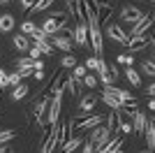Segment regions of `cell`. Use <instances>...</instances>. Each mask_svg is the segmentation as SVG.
I'll list each match as a JSON object with an SVG mask.
<instances>
[{
	"instance_id": "obj_1",
	"label": "cell",
	"mask_w": 155,
	"mask_h": 153,
	"mask_svg": "<svg viewBox=\"0 0 155 153\" xmlns=\"http://www.w3.org/2000/svg\"><path fill=\"white\" fill-rule=\"evenodd\" d=\"M86 28H88V44L93 46V53L95 58H102V49H104V37H102V30H100V23H97L95 16L86 21Z\"/></svg>"
},
{
	"instance_id": "obj_2",
	"label": "cell",
	"mask_w": 155,
	"mask_h": 153,
	"mask_svg": "<svg viewBox=\"0 0 155 153\" xmlns=\"http://www.w3.org/2000/svg\"><path fill=\"white\" fill-rule=\"evenodd\" d=\"M65 23H67V12H53L51 16H46V19H44V23H42L39 30L44 32L46 37H51V35H56V32L63 30Z\"/></svg>"
},
{
	"instance_id": "obj_3",
	"label": "cell",
	"mask_w": 155,
	"mask_h": 153,
	"mask_svg": "<svg viewBox=\"0 0 155 153\" xmlns=\"http://www.w3.org/2000/svg\"><path fill=\"white\" fill-rule=\"evenodd\" d=\"M104 118L100 114H84V116H77L74 114V118H72L70 123H67V127L70 130H91V127H95V125H100Z\"/></svg>"
},
{
	"instance_id": "obj_4",
	"label": "cell",
	"mask_w": 155,
	"mask_h": 153,
	"mask_svg": "<svg viewBox=\"0 0 155 153\" xmlns=\"http://www.w3.org/2000/svg\"><path fill=\"white\" fill-rule=\"evenodd\" d=\"M123 141H125V134H111L107 141H102L100 146H95V153H116L118 148L123 146Z\"/></svg>"
},
{
	"instance_id": "obj_5",
	"label": "cell",
	"mask_w": 155,
	"mask_h": 153,
	"mask_svg": "<svg viewBox=\"0 0 155 153\" xmlns=\"http://www.w3.org/2000/svg\"><path fill=\"white\" fill-rule=\"evenodd\" d=\"M60 109H63V95H53L49 100V109H46V123L56 125L60 118Z\"/></svg>"
},
{
	"instance_id": "obj_6",
	"label": "cell",
	"mask_w": 155,
	"mask_h": 153,
	"mask_svg": "<svg viewBox=\"0 0 155 153\" xmlns=\"http://www.w3.org/2000/svg\"><path fill=\"white\" fill-rule=\"evenodd\" d=\"M146 46H153V35H150V30L143 32V35H137V37H130V42H127L130 53L141 51V49H146Z\"/></svg>"
},
{
	"instance_id": "obj_7",
	"label": "cell",
	"mask_w": 155,
	"mask_h": 153,
	"mask_svg": "<svg viewBox=\"0 0 155 153\" xmlns=\"http://www.w3.org/2000/svg\"><path fill=\"white\" fill-rule=\"evenodd\" d=\"M56 137H58V123L51 125V127H46L42 146H39V153H53V148H56Z\"/></svg>"
},
{
	"instance_id": "obj_8",
	"label": "cell",
	"mask_w": 155,
	"mask_h": 153,
	"mask_svg": "<svg viewBox=\"0 0 155 153\" xmlns=\"http://www.w3.org/2000/svg\"><path fill=\"white\" fill-rule=\"evenodd\" d=\"M46 109H49V100L46 97H37V102H32V111H35V123L37 125H49L46 123Z\"/></svg>"
},
{
	"instance_id": "obj_9",
	"label": "cell",
	"mask_w": 155,
	"mask_h": 153,
	"mask_svg": "<svg viewBox=\"0 0 155 153\" xmlns=\"http://www.w3.org/2000/svg\"><path fill=\"white\" fill-rule=\"evenodd\" d=\"M107 37L109 39H116L118 44H123V46H127V42H130V35L127 32L123 30V28H120V25L118 23H107Z\"/></svg>"
},
{
	"instance_id": "obj_10",
	"label": "cell",
	"mask_w": 155,
	"mask_h": 153,
	"mask_svg": "<svg viewBox=\"0 0 155 153\" xmlns=\"http://www.w3.org/2000/svg\"><path fill=\"white\" fill-rule=\"evenodd\" d=\"M150 28H153V14H146V16H141L139 21H134V25H132V30H130V37H137V35H143V32H148Z\"/></svg>"
},
{
	"instance_id": "obj_11",
	"label": "cell",
	"mask_w": 155,
	"mask_h": 153,
	"mask_svg": "<svg viewBox=\"0 0 155 153\" xmlns=\"http://www.w3.org/2000/svg\"><path fill=\"white\" fill-rule=\"evenodd\" d=\"M95 104H97V95L93 90L88 95H81V102H79V107H77V116H84V114H88V111H93Z\"/></svg>"
},
{
	"instance_id": "obj_12",
	"label": "cell",
	"mask_w": 155,
	"mask_h": 153,
	"mask_svg": "<svg viewBox=\"0 0 155 153\" xmlns=\"http://www.w3.org/2000/svg\"><path fill=\"white\" fill-rule=\"evenodd\" d=\"M49 44H51L53 49H60V51H65V53H70L72 39L67 37V35H63V32H56V35H51V37H49Z\"/></svg>"
},
{
	"instance_id": "obj_13",
	"label": "cell",
	"mask_w": 155,
	"mask_h": 153,
	"mask_svg": "<svg viewBox=\"0 0 155 153\" xmlns=\"http://www.w3.org/2000/svg\"><path fill=\"white\" fill-rule=\"evenodd\" d=\"M111 134H109V130H107V125H95V127H91V137H88V141L91 144H95V146H100L102 141H107Z\"/></svg>"
},
{
	"instance_id": "obj_14",
	"label": "cell",
	"mask_w": 155,
	"mask_h": 153,
	"mask_svg": "<svg viewBox=\"0 0 155 153\" xmlns=\"http://www.w3.org/2000/svg\"><path fill=\"white\" fill-rule=\"evenodd\" d=\"M72 42L79 44V46H88V28H86V23L79 21V23L74 25V30H72Z\"/></svg>"
},
{
	"instance_id": "obj_15",
	"label": "cell",
	"mask_w": 155,
	"mask_h": 153,
	"mask_svg": "<svg viewBox=\"0 0 155 153\" xmlns=\"http://www.w3.org/2000/svg\"><path fill=\"white\" fill-rule=\"evenodd\" d=\"M30 39H32V44L37 46V49L42 51V53H46V56H51V53H53V46L49 44V37H46V35H44L42 30H37V32H35V35H32Z\"/></svg>"
},
{
	"instance_id": "obj_16",
	"label": "cell",
	"mask_w": 155,
	"mask_h": 153,
	"mask_svg": "<svg viewBox=\"0 0 155 153\" xmlns=\"http://www.w3.org/2000/svg\"><path fill=\"white\" fill-rule=\"evenodd\" d=\"M102 93H107V95H114L116 100H120V102H132V100H137L132 93H127V90H123V88H116V86H104Z\"/></svg>"
},
{
	"instance_id": "obj_17",
	"label": "cell",
	"mask_w": 155,
	"mask_h": 153,
	"mask_svg": "<svg viewBox=\"0 0 155 153\" xmlns=\"http://www.w3.org/2000/svg\"><path fill=\"white\" fill-rule=\"evenodd\" d=\"M141 16H143V12L139 7H123V9H120V19L127 21V23H134V21H139Z\"/></svg>"
},
{
	"instance_id": "obj_18",
	"label": "cell",
	"mask_w": 155,
	"mask_h": 153,
	"mask_svg": "<svg viewBox=\"0 0 155 153\" xmlns=\"http://www.w3.org/2000/svg\"><path fill=\"white\" fill-rule=\"evenodd\" d=\"M65 90H70V93H74V95H81L84 83H81V79H74L72 74H67V79H65Z\"/></svg>"
},
{
	"instance_id": "obj_19",
	"label": "cell",
	"mask_w": 155,
	"mask_h": 153,
	"mask_svg": "<svg viewBox=\"0 0 155 153\" xmlns=\"http://www.w3.org/2000/svg\"><path fill=\"white\" fill-rule=\"evenodd\" d=\"M143 134H146V144H148V151H153V148H155V123H153V118H148V121H146Z\"/></svg>"
},
{
	"instance_id": "obj_20",
	"label": "cell",
	"mask_w": 155,
	"mask_h": 153,
	"mask_svg": "<svg viewBox=\"0 0 155 153\" xmlns=\"http://www.w3.org/2000/svg\"><path fill=\"white\" fill-rule=\"evenodd\" d=\"M143 127H146V114L137 111V114L132 116V132H137V134H143Z\"/></svg>"
},
{
	"instance_id": "obj_21",
	"label": "cell",
	"mask_w": 155,
	"mask_h": 153,
	"mask_svg": "<svg viewBox=\"0 0 155 153\" xmlns=\"http://www.w3.org/2000/svg\"><path fill=\"white\" fill-rule=\"evenodd\" d=\"M111 12H114V5H102L97 7V23H107V21L111 19Z\"/></svg>"
},
{
	"instance_id": "obj_22",
	"label": "cell",
	"mask_w": 155,
	"mask_h": 153,
	"mask_svg": "<svg viewBox=\"0 0 155 153\" xmlns=\"http://www.w3.org/2000/svg\"><path fill=\"white\" fill-rule=\"evenodd\" d=\"M118 121H120V111H114V114L107 116V130H109V134L118 132Z\"/></svg>"
},
{
	"instance_id": "obj_23",
	"label": "cell",
	"mask_w": 155,
	"mask_h": 153,
	"mask_svg": "<svg viewBox=\"0 0 155 153\" xmlns=\"http://www.w3.org/2000/svg\"><path fill=\"white\" fill-rule=\"evenodd\" d=\"M81 144H84V139H81V137H67V141H65L63 146H60V148H63L60 153H72L74 148L81 146Z\"/></svg>"
},
{
	"instance_id": "obj_24",
	"label": "cell",
	"mask_w": 155,
	"mask_h": 153,
	"mask_svg": "<svg viewBox=\"0 0 155 153\" xmlns=\"http://www.w3.org/2000/svg\"><path fill=\"white\" fill-rule=\"evenodd\" d=\"M12 42H14V46H16L19 51H28L30 49V37H26L23 32H16V37H14Z\"/></svg>"
},
{
	"instance_id": "obj_25",
	"label": "cell",
	"mask_w": 155,
	"mask_h": 153,
	"mask_svg": "<svg viewBox=\"0 0 155 153\" xmlns=\"http://www.w3.org/2000/svg\"><path fill=\"white\" fill-rule=\"evenodd\" d=\"M14 23H16V21H14L12 14H2V16H0V32H9L14 28Z\"/></svg>"
},
{
	"instance_id": "obj_26",
	"label": "cell",
	"mask_w": 155,
	"mask_h": 153,
	"mask_svg": "<svg viewBox=\"0 0 155 153\" xmlns=\"http://www.w3.org/2000/svg\"><path fill=\"white\" fill-rule=\"evenodd\" d=\"M28 83H19V86H14V90H12V100L14 102H19V100H23V97L28 95Z\"/></svg>"
},
{
	"instance_id": "obj_27",
	"label": "cell",
	"mask_w": 155,
	"mask_h": 153,
	"mask_svg": "<svg viewBox=\"0 0 155 153\" xmlns=\"http://www.w3.org/2000/svg\"><path fill=\"white\" fill-rule=\"evenodd\" d=\"M139 111V104H137V100H132V102H123V107H120V114H127L130 118Z\"/></svg>"
},
{
	"instance_id": "obj_28",
	"label": "cell",
	"mask_w": 155,
	"mask_h": 153,
	"mask_svg": "<svg viewBox=\"0 0 155 153\" xmlns=\"http://www.w3.org/2000/svg\"><path fill=\"white\" fill-rule=\"evenodd\" d=\"M102 102L107 104V107L116 109V111H120V107H123V102H120V100H116L114 95H107V93H102Z\"/></svg>"
},
{
	"instance_id": "obj_29",
	"label": "cell",
	"mask_w": 155,
	"mask_h": 153,
	"mask_svg": "<svg viewBox=\"0 0 155 153\" xmlns=\"http://www.w3.org/2000/svg\"><path fill=\"white\" fill-rule=\"evenodd\" d=\"M125 79H127L132 86H141V76H139V72H137V70H132V67L125 70Z\"/></svg>"
},
{
	"instance_id": "obj_30",
	"label": "cell",
	"mask_w": 155,
	"mask_h": 153,
	"mask_svg": "<svg viewBox=\"0 0 155 153\" xmlns=\"http://www.w3.org/2000/svg\"><path fill=\"white\" fill-rule=\"evenodd\" d=\"M35 65V60H32L30 56H26V58H14V67L16 70H26V67H32Z\"/></svg>"
},
{
	"instance_id": "obj_31",
	"label": "cell",
	"mask_w": 155,
	"mask_h": 153,
	"mask_svg": "<svg viewBox=\"0 0 155 153\" xmlns=\"http://www.w3.org/2000/svg\"><path fill=\"white\" fill-rule=\"evenodd\" d=\"M53 5V0H37L35 5H32V9L28 14H37V12H44V9H49V7Z\"/></svg>"
},
{
	"instance_id": "obj_32",
	"label": "cell",
	"mask_w": 155,
	"mask_h": 153,
	"mask_svg": "<svg viewBox=\"0 0 155 153\" xmlns=\"http://www.w3.org/2000/svg\"><path fill=\"white\" fill-rule=\"evenodd\" d=\"M37 30H39V28L32 23V21H23V23H21V32H23L26 37H32V35H35Z\"/></svg>"
},
{
	"instance_id": "obj_33",
	"label": "cell",
	"mask_w": 155,
	"mask_h": 153,
	"mask_svg": "<svg viewBox=\"0 0 155 153\" xmlns=\"http://www.w3.org/2000/svg\"><path fill=\"white\" fill-rule=\"evenodd\" d=\"M60 65H63L65 70H72V67L77 65V56H74V53H65V56L60 58Z\"/></svg>"
},
{
	"instance_id": "obj_34",
	"label": "cell",
	"mask_w": 155,
	"mask_h": 153,
	"mask_svg": "<svg viewBox=\"0 0 155 153\" xmlns=\"http://www.w3.org/2000/svg\"><path fill=\"white\" fill-rule=\"evenodd\" d=\"M81 83H84L86 88H91V90H93V88L97 86V76L93 74V72H86V76L81 79Z\"/></svg>"
},
{
	"instance_id": "obj_35",
	"label": "cell",
	"mask_w": 155,
	"mask_h": 153,
	"mask_svg": "<svg viewBox=\"0 0 155 153\" xmlns=\"http://www.w3.org/2000/svg\"><path fill=\"white\" fill-rule=\"evenodd\" d=\"M14 137H16V130H2V132H0V146H2V144H9Z\"/></svg>"
},
{
	"instance_id": "obj_36",
	"label": "cell",
	"mask_w": 155,
	"mask_h": 153,
	"mask_svg": "<svg viewBox=\"0 0 155 153\" xmlns=\"http://www.w3.org/2000/svg\"><path fill=\"white\" fill-rule=\"evenodd\" d=\"M141 70H143V74L153 76L155 74V63L150 60V58H148V60H143V63H141Z\"/></svg>"
},
{
	"instance_id": "obj_37",
	"label": "cell",
	"mask_w": 155,
	"mask_h": 153,
	"mask_svg": "<svg viewBox=\"0 0 155 153\" xmlns=\"http://www.w3.org/2000/svg\"><path fill=\"white\" fill-rule=\"evenodd\" d=\"M97 60H100V58L88 56V58H86V63H84V67H86L88 72H95V70H97Z\"/></svg>"
},
{
	"instance_id": "obj_38",
	"label": "cell",
	"mask_w": 155,
	"mask_h": 153,
	"mask_svg": "<svg viewBox=\"0 0 155 153\" xmlns=\"http://www.w3.org/2000/svg\"><path fill=\"white\" fill-rule=\"evenodd\" d=\"M118 132H120V134H130V132H132V123L120 118V121H118Z\"/></svg>"
},
{
	"instance_id": "obj_39",
	"label": "cell",
	"mask_w": 155,
	"mask_h": 153,
	"mask_svg": "<svg viewBox=\"0 0 155 153\" xmlns=\"http://www.w3.org/2000/svg\"><path fill=\"white\" fill-rule=\"evenodd\" d=\"M21 79H23V76H21L19 72H12V74H7V86H19Z\"/></svg>"
},
{
	"instance_id": "obj_40",
	"label": "cell",
	"mask_w": 155,
	"mask_h": 153,
	"mask_svg": "<svg viewBox=\"0 0 155 153\" xmlns=\"http://www.w3.org/2000/svg\"><path fill=\"white\" fill-rule=\"evenodd\" d=\"M86 72H88V70H86L84 65H74V67H72V76H74V79H84Z\"/></svg>"
},
{
	"instance_id": "obj_41",
	"label": "cell",
	"mask_w": 155,
	"mask_h": 153,
	"mask_svg": "<svg viewBox=\"0 0 155 153\" xmlns=\"http://www.w3.org/2000/svg\"><path fill=\"white\" fill-rule=\"evenodd\" d=\"M132 60H134V58L130 56V53H120V56H116V63L127 65V67H132Z\"/></svg>"
},
{
	"instance_id": "obj_42",
	"label": "cell",
	"mask_w": 155,
	"mask_h": 153,
	"mask_svg": "<svg viewBox=\"0 0 155 153\" xmlns=\"http://www.w3.org/2000/svg\"><path fill=\"white\" fill-rule=\"evenodd\" d=\"M107 72H109L111 81H116V79H118V67H116V63H107Z\"/></svg>"
},
{
	"instance_id": "obj_43",
	"label": "cell",
	"mask_w": 155,
	"mask_h": 153,
	"mask_svg": "<svg viewBox=\"0 0 155 153\" xmlns=\"http://www.w3.org/2000/svg\"><path fill=\"white\" fill-rule=\"evenodd\" d=\"M65 2H67V9H65V12L72 14V16L77 19V0H65Z\"/></svg>"
},
{
	"instance_id": "obj_44",
	"label": "cell",
	"mask_w": 155,
	"mask_h": 153,
	"mask_svg": "<svg viewBox=\"0 0 155 153\" xmlns=\"http://www.w3.org/2000/svg\"><path fill=\"white\" fill-rule=\"evenodd\" d=\"M28 53H30V58L32 60H39V56H42V51L37 49L35 44H30V49H28Z\"/></svg>"
},
{
	"instance_id": "obj_45",
	"label": "cell",
	"mask_w": 155,
	"mask_h": 153,
	"mask_svg": "<svg viewBox=\"0 0 155 153\" xmlns=\"http://www.w3.org/2000/svg\"><path fill=\"white\" fill-rule=\"evenodd\" d=\"M35 2H37V0H21V9H23V12H30Z\"/></svg>"
},
{
	"instance_id": "obj_46",
	"label": "cell",
	"mask_w": 155,
	"mask_h": 153,
	"mask_svg": "<svg viewBox=\"0 0 155 153\" xmlns=\"http://www.w3.org/2000/svg\"><path fill=\"white\" fill-rule=\"evenodd\" d=\"M32 74H35V81H39V83H42V81H46V74H44V70H35Z\"/></svg>"
},
{
	"instance_id": "obj_47",
	"label": "cell",
	"mask_w": 155,
	"mask_h": 153,
	"mask_svg": "<svg viewBox=\"0 0 155 153\" xmlns=\"http://www.w3.org/2000/svg\"><path fill=\"white\" fill-rule=\"evenodd\" d=\"M84 153H95V144H91L88 139H84Z\"/></svg>"
},
{
	"instance_id": "obj_48",
	"label": "cell",
	"mask_w": 155,
	"mask_h": 153,
	"mask_svg": "<svg viewBox=\"0 0 155 153\" xmlns=\"http://www.w3.org/2000/svg\"><path fill=\"white\" fill-rule=\"evenodd\" d=\"M7 88V72L5 70H0V90Z\"/></svg>"
},
{
	"instance_id": "obj_49",
	"label": "cell",
	"mask_w": 155,
	"mask_h": 153,
	"mask_svg": "<svg viewBox=\"0 0 155 153\" xmlns=\"http://www.w3.org/2000/svg\"><path fill=\"white\" fill-rule=\"evenodd\" d=\"M93 2H95L97 7H102V5H111V2H114V0H93Z\"/></svg>"
},
{
	"instance_id": "obj_50",
	"label": "cell",
	"mask_w": 155,
	"mask_h": 153,
	"mask_svg": "<svg viewBox=\"0 0 155 153\" xmlns=\"http://www.w3.org/2000/svg\"><path fill=\"white\" fill-rule=\"evenodd\" d=\"M32 70H44V63H42V60H35V65H32Z\"/></svg>"
},
{
	"instance_id": "obj_51",
	"label": "cell",
	"mask_w": 155,
	"mask_h": 153,
	"mask_svg": "<svg viewBox=\"0 0 155 153\" xmlns=\"http://www.w3.org/2000/svg\"><path fill=\"white\" fill-rule=\"evenodd\" d=\"M153 93H155V83H150L148 88H146V95H153Z\"/></svg>"
},
{
	"instance_id": "obj_52",
	"label": "cell",
	"mask_w": 155,
	"mask_h": 153,
	"mask_svg": "<svg viewBox=\"0 0 155 153\" xmlns=\"http://www.w3.org/2000/svg\"><path fill=\"white\" fill-rule=\"evenodd\" d=\"M0 153H12V148L7 146V144H2V146H0Z\"/></svg>"
},
{
	"instance_id": "obj_53",
	"label": "cell",
	"mask_w": 155,
	"mask_h": 153,
	"mask_svg": "<svg viewBox=\"0 0 155 153\" xmlns=\"http://www.w3.org/2000/svg\"><path fill=\"white\" fill-rule=\"evenodd\" d=\"M7 2H12V0H0V5H7Z\"/></svg>"
},
{
	"instance_id": "obj_54",
	"label": "cell",
	"mask_w": 155,
	"mask_h": 153,
	"mask_svg": "<svg viewBox=\"0 0 155 153\" xmlns=\"http://www.w3.org/2000/svg\"><path fill=\"white\" fill-rule=\"evenodd\" d=\"M139 153H153V151H148V148H143V151H139Z\"/></svg>"
}]
</instances>
